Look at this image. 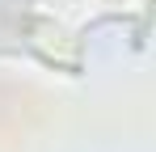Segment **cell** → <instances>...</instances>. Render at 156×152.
<instances>
[]
</instances>
